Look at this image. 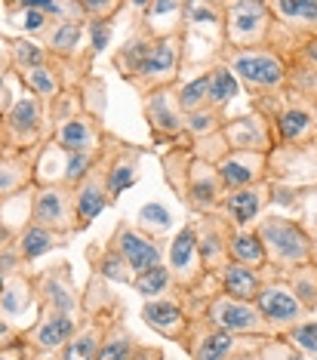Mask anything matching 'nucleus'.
<instances>
[{
  "label": "nucleus",
  "instance_id": "f257e3e1",
  "mask_svg": "<svg viewBox=\"0 0 317 360\" xmlns=\"http://www.w3.org/2000/svg\"><path fill=\"white\" fill-rule=\"evenodd\" d=\"M160 169H164V182L169 185V191L176 194L179 203H182L191 216L219 212L225 188L219 182L216 167L194 158V151L185 142L160 151Z\"/></svg>",
  "mask_w": 317,
  "mask_h": 360
},
{
  "label": "nucleus",
  "instance_id": "f03ea898",
  "mask_svg": "<svg viewBox=\"0 0 317 360\" xmlns=\"http://www.w3.org/2000/svg\"><path fill=\"white\" fill-rule=\"evenodd\" d=\"M268 185L271 207L302 210L305 200L317 194V142L274 145L268 154Z\"/></svg>",
  "mask_w": 317,
  "mask_h": 360
},
{
  "label": "nucleus",
  "instance_id": "7ed1b4c3",
  "mask_svg": "<svg viewBox=\"0 0 317 360\" xmlns=\"http://www.w3.org/2000/svg\"><path fill=\"white\" fill-rule=\"evenodd\" d=\"M213 62H222L238 77V84L247 93L250 102L287 93V59L274 53L271 46H262V50H231V46L219 44L213 50Z\"/></svg>",
  "mask_w": 317,
  "mask_h": 360
},
{
  "label": "nucleus",
  "instance_id": "20e7f679",
  "mask_svg": "<svg viewBox=\"0 0 317 360\" xmlns=\"http://www.w3.org/2000/svg\"><path fill=\"white\" fill-rule=\"evenodd\" d=\"M256 237L262 240L268 271L271 277L287 274L299 265L314 262V234L311 228H305L299 219L287 216V212H265L256 222Z\"/></svg>",
  "mask_w": 317,
  "mask_h": 360
},
{
  "label": "nucleus",
  "instance_id": "39448f33",
  "mask_svg": "<svg viewBox=\"0 0 317 360\" xmlns=\"http://www.w3.org/2000/svg\"><path fill=\"white\" fill-rule=\"evenodd\" d=\"M225 25L222 46L231 50H262L271 46V13L265 0H222Z\"/></svg>",
  "mask_w": 317,
  "mask_h": 360
},
{
  "label": "nucleus",
  "instance_id": "423d86ee",
  "mask_svg": "<svg viewBox=\"0 0 317 360\" xmlns=\"http://www.w3.org/2000/svg\"><path fill=\"white\" fill-rule=\"evenodd\" d=\"M145 154H148V145H136L115 133L105 136L102 148L96 151V169L105 179V191L111 198V207L120 200V194L139 182V167Z\"/></svg>",
  "mask_w": 317,
  "mask_h": 360
},
{
  "label": "nucleus",
  "instance_id": "0eeeda50",
  "mask_svg": "<svg viewBox=\"0 0 317 360\" xmlns=\"http://www.w3.org/2000/svg\"><path fill=\"white\" fill-rule=\"evenodd\" d=\"M271 13V50L292 59L308 37L317 34V0H265Z\"/></svg>",
  "mask_w": 317,
  "mask_h": 360
},
{
  "label": "nucleus",
  "instance_id": "6e6552de",
  "mask_svg": "<svg viewBox=\"0 0 317 360\" xmlns=\"http://www.w3.org/2000/svg\"><path fill=\"white\" fill-rule=\"evenodd\" d=\"M28 222L40 228H50L56 234L77 237V210H75V188L50 182V185H34L28 191Z\"/></svg>",
  "mask_w": 317,
  "mask_h": 360
},
{
  "label": "nucleus",
  "instance_id": "1a4fd4ad",
  "mask_svg": "<svg viewBox=\"0 0 317 360\" xmlns=\"http://www.w3.org/2000/svg\"><path fill=\"white\" fill-rule=\"evenodd\" d=\"M4 133L10 148L34 151L50 142V117H46V105L22 89L15 96L13 108L4 114Z\"/></svg>",
  "mask_w": 317,
  "mask_h": 360
},
{
  "label": "nucleus",
  "instance_id": "9d476101",
  "mask_svg": "<svg viewBox=\"0 0 317 360\" xmlns=\"http://www.w3.org/2000/svg\"><path fill=\"white\" fill-rule=\"evenodd\" d=\"M37 311L65 317H84V290H77L71 262H53L50 268L34 271Z\"/></svg>",
  "mask_w": 317,
  "mask_h": 360
},
{
  "label": "nucleus",
  "instance_id": "9b49d317",
  "mask_svg": "<svg viewBox=\"0 0 317 360\" xmlns=\"http://www.w3.org/2000/svg\"><path fill=\"white\" fill-rule=\"evenodd\" d=\"M185 46H188V34L167 37V40H154L148 59L139 68V75L129 86L142 96L154 93V89L176 86L182 80V65H185Z\"/></svg>",
  "mask_w": 317,
  "mask_h": 360
},
{
  "label": "nucleus",
  "instance_id": "f8f14e48",
  "mask_svg": "<svg viewBox=\"0 0 317 360\" xmlns=\"http://www.w3.org/2000/svg\"><path fill=\"white\" fill-rule=\"evenodd\" d=\"M203 321L213 326V330L238 335V339H274L271 326L262 321L256 302H240V299L225 296V292H216L209 299Z\"/></svg>",
  "mask_w": 317,
  "mask_h": 360
},
{
  "label": "nucleus",
  "instance_id": "ddd939ff",
  "mask_svg": "<svg viewBox=\"0 0 317 360\" xmlns=\"http://www.w3.org/2000/svg\"><path fill=\"white\" fill-rule=\"evenodd\" d=\"M142 117L148 124L151 145L173 148V145L185 142V111L179 108L176 86H164L142 96Z\"/></svg>",
  "mask_w": 317,
  "mask_h": 360
},
{
  "label": "nucleus",
  "instance_id": "4468645a",
  "mask_svg": "<svg viewBox=\"0 0 317 360\" xmlns=\"http://www.w3.org/2000/svg\"><path fill=\"white\" fill-rule=\"evenodd\" d=\"M256 308H259V314H262V321L271 326L274 335H287L292 326L314 317L280 277H265L262 290H259V296H256Z\"/></svg>",
  "mask_w": 317,
  "mask_h": 360
},
{
  "label": "nucleus",
  "instance_id": "2eb2a0df",
  "mask_svg": "<svg viewBox=\"0 0 317 360\" xmlns=\"http://www.w3.org/2000/svg\"><path fill=\"white\" fill-rule=\"evenodd\" d=\"M108 243L124 256V262L136 277L148 274L151 268H157L167 262V243L154 240L151 234H145L142 228H136V222H129V219H117Z\"/></svg>",
  "mask_w": 317,
  "mask_h": 360
},
{
  "label": "nucleus",
  "instance_id": "dca6fc26",
  "mask_svg": "<svg viewBox=\"0 0 317 360\" xmlns=\"http://www.w3.org/2000/svg\"><path fill=\"white\" fill-rule=\"evenodd\" d=\"M139 317L145 321V326H151V330L160 335V339L176 342L185 354H191V339H194V330H198V321H194L173 296L142 302Z\"/></svg>",
  "mask_w": 317,
  "mask_h": 360
},
{
  "label": "nucleus",
  "instance_id": "f3484780",
  "mask_svg": "<svg viewBox=\"0 0 317 360\" xmlns=\"http://www.w3.org/2000/svg\"><path fill=\"white\" fill-rule=\"evenodd\" d=\"M222 139L228 145V151H247V154H271V148L278 145L271 120L253 108L231 114L222 124Z\"/></svg>",
  "mask_w": 317,
  "mask_h": 360
},
{
  "label": "nucleus",
  "instance_id": "a211bd4d",
  "mask_svg": "<svg viewBox=\"0 0 317 360\" xmlns=\"http://www.w3.org/2000/svg\"><path fill=\"white\" fill-rule=\"evenodd\" d=\"M46 148V145H44ZM44 148L34 151H19L6 148L0 151V203H10L22 194H28L37 185V167Z\"/></svg>",
  "mask_w": 317,
  "mask_h": 360
},
{
  "label": "nucleus",
  "instance_id": "6ab92c4d",
  "mask_svg": "<svg viewBox=\"0 0 317 360\" xmlns=\"http://www.w3.org/2000/svg\"><path fill=\"white\" fill-rule=\"evenodd\" d=\"M139 25L154 40H167L188 34V0H151V4H133Z\"/></svg>",
  "mask_w": 317,
  "mask_h": 360
},
{
  "label": "nucleus",
  "instance_id": "aec40b11",
  "mask_svg": "<svg viewBox=\"0 0 317 360\" xmlns=\"http://www.w3.org/2000/svg\"><path fill=\"white\" fill-rule=\"evenodd\" d=\"M194 219V231H198V250L203 259L207 274H213L219 281L222 268L231 262L228 256V237H231V222L222 212H209V216H191Z\"/></svg>",
  "mask_w": 317,
  "mask_h": 360
},
{
  "label": "nucleus",
  "instance_id": "412c9836",
  "mask_svg": "<svg viewBox=\"0 0 317 360\" xmlns=\"http://www.w3.org/2000/svg\"><path fill=\"white\" fill-rule=\"evenodd\" d=\"M108 133L111 129L105 120H96L93 114L80 111L71 120H65L62 127L53 129L50 145H56V148L65 151V154H96L102 148V142Z\"/></svg>",
  "mask_w": 317,
  "mask_h": 360
},
{
  "label": "nucleus",
  "instance_id": "4be33fe9",
  "mask_svg": "<svg viewBox=\"0 0 317 360\" xmlns=\"http://www.w3.org/2000/svg\"><path fill=\"white\" fill-rule=\"evenodd\" d=\"M84 37H86V19H71V22H53V25L37 37V44L44 46L53 59H59L65 65H86V68H93L96 59H89Z\"/></svg>",
  "mask_w": 317,
  "mask_h": 360
},
{
  "label": "nucleus",
  "instance_id": "5701e85b",
  "mask_svg": "<svg viewBox=\"0 0 317 360\" xmlns=\"http://www.w3.org/2000/svg\"><path fill=\"white\" fill-rule=\"evenodd\" d=\"M34 314L37 317V286H34V271L31 268H19V271L4 277V290H0V317L10 323L22 326V317ZM25 330V326H22Z\"/></svg>",
  "mask_w": 317,
  "mask_h": 360
},
{
  "label": "nucleus",
  "instance_id": "b1692460",
  "mask_svg": "<svg viewBox=\"0 0 317 360\" xmlns=\"http://www.w3.org/2000/svg\"><path fill=\"white\" fill-rule=\"evenodd\" d=\"M219 182L225 194L240 191V188H253L268 182V154H247V151H228L216 163Z\"/></svg>",
  "mask_w": 317,
  "mask_h": 360
},
{
  "label": "nucleus",
  "instance_id": "393cba45",
  "mask_svg": "<svg viewBox=\"0 0 317 360\" xmlns=\"http://www.w3.org/2000/svg\"><path fill=\"white\" fill-rule=\"evenodd\" d=\"M268 207H271V185L262 182L253 188H240V191H228L222 198L219 212L234 228H256V222L268 212Z\"/></svg>",
  "mask_w": 317,
  "mask_h": 360
},
{
  "label": "nucleus",
  "instance_id": "a878e982",
  "mask_svg": "<svg viewBox=\"0 0 317 360\" xmlns=\"http://www.w3.org/2000/svg\"><path fill=\"white\" fill-rule=\"evenodd\" d=\"M154 46V37H148V31H145L139 22H133V28H129V34L120 40V46L115 53H111V65H115V71L120 75L124 84H133L136 75H139V68L145 65Z\"/></svg>",
  "mask_w": 317,
  "mask_h": 360
},
{
  "label": "nucleus",
  "instance_id": "bb28decb",
  "mask_svg": "<svg viewBox=\"0 0 317 360\" xmlns=\"http://www.w3.org/2000/svg\"><path fill=\"white\" fill-rule=\"evenodd\" d=\"M108 207H111V198H108V191H105V179L99 176V169L93 167V173H89L84 182L75 188L77 228L80 231H86V228L93 225V219H99Z\"/></svg>",
  "mask_w": 317,
  "mask_h": 360
},
{
  "label": "nucleus",
  "instance_id": "cd10ccee",
  "mask_svg": "<svg viewBox=\"0 0 317 360\" xmlns=\"http://www.w3.org/2000/svg\"><path fill=\"white\" fill-rule=\"evenodd\" d=\"M86 262H89V274L102 277L108 283H120V286H129L133 290V281L136 274L129 271V265L124 262V256L111 247L108 240L102 243H89L86 247Z\"/></svg>",
  "mask_w": 317,
  "mask_h": 360
},
{
  "label": "nucleus",
  "instance_id": "c85d7f7f",
  "mask_svg": "<svg viewBox=\"0 0 317 360\" xmlns=\"http://www.w3.org/2000/svg\"><path fill=\"white\" fill-rule=\"evenodd\" d=\"M247 339H238V335H228L222 330H213L207 321L198 323L194 330V339H191V360H225L231 357Z\"/></svg>",
  "mask_w": 317,
  "mask_h": 360
},
{
  "label": "nucleus",
  "instance_id": "c756f323",
  "mask_svg": "<svg viewBox=\"0 0 317 360\" xmlns=\"http://www.w3.org/2000/svg\"><path fill=\"white\" fill-rule=\"evenodd\" d=\"M68 243H71V237L56 234V231H50V228H40L34 222H25L22 231H19L15 247H19V256H22L25 265H34L37 259L50 256V252H56V250H65Z\"/></svg>",
  "mask_w": 317,
  "mask_h": 360
},
{
  "label": "nucleus",
  "instance_id": "7c9ffc66",
  "mask_svg": "<svg viewBox=\"0 0 317 360\" xmlns=\"http://www.w3.org/2000/svg\"><path fill=\"white\" fill-rule=\"evenodd\" d=\"M4 15L19 31V37H31V40H37L53 25V19L44 13V0H6Z\"/></svg>",
  "mask_w": 317,
  "mask_h": 360
},
{
  "label": "nucleus",
  "instance_id": "2f4dec72",
  "mask_svg": "<svg viewBox=\"0 0 317 360\" xmlns=\"http://www.w3.org/2000/svg\"><path fill=\"white\" fill-rule=\"evenodd\" d=\"M265 277H268L265 271H253V268H247V265L228 262V265L222 268V274H219V292H225V296H231V299H240V302H256Z\"/></svg>",
  "mask_w": 317,
  "mask_h": 360
},
{
  "label": "nucleus",
  "instance_id": "473e14b6",
  "mask_svg": "<svg viewBox=\"0 0 317 360\" xmlns=\"http://www.w3.org/2000/svg\"><path fill=\"white\" fill-rule=\"evenodd\" d=\"M228 256H231V262L253 268V271H268V259H265L262 240L256 237L253 228H231Z\"/></svg>",
  "mask_w": 317,
  "mask_h": 360
},
{
  "label": "nucleus",
  "instance_id": "72a5a7b5",
  "mask_svg": "<svg viewBox=\"0 0 317 360\" xmlns=\"http://www.w3.org/2000/svg\"><path fill=\"white\" fill-rule=\"evenodd\" d=\"M207 77H209V108L219 111V114H228V105L240 96L238 77H234L222 62H209Z\"/></svg>",
  "mask_w": 317,
  "mask_h": 360
},
{
  "label": "nucleus",
  "instance_id": "f704fd0d",
  "mask_svg": "<svg viewBox=\"0 0 317 360\" xmlns=\"http://www.w3.org/2000/svg\"><path fill=\"white\" fill-rule=\"evenodd\" d=\"M142 342L129 333L124 314H117L115 321L108 323V333H105V342H102L99 357L96 360H133V354H136V348Z\"/></svg>",
  "mask_w": 317,
  "mask_h": 360
},
{
  "label": "nucleus",
  "instance_id": "c9c22d12",
  "mask_svg": "<svg viewBox=\"0 0 317 360\" xmlns=\"http://www.w3.org/2000/svg\"><path fill=\"white\" fill-rule=\"evenodd\" d=\"M6 44V50H10V65L13 71H25V68H37V65H46L53 59L50 53L44 50V46L37 44V40L31 37H19V34H0Z\"/></svg>",
  "mask_w": 317,
  "mask_h": 360
},
{
  "label": "nucleus",
  "instance_id": "e433bc0d",
  "mask_svg": "<svg viewBox=\"0 0 317 360\" xmlns=\"http://www.w3.org/2000/svg\"><path fill=\"white\" fill-rule=\"evenodd\" d=\"M278 277L290 286L292 292H296V299L302 302L311 314H317V262L299 265V268H292V271H287V274H278Z\"/></svg>",
  "mask_w": 317,
  "mask_h": 360
},
{
  "label": "nucleus",
  "instance_id": "4c0bfd02",
  "mask_svg": "<svg viewBox=\"0 0 317 360\" xmlns=\"http://www.w3.org/2000/svg\"><path fill=\"white\" fill-rule=\"evenodd\" d=\"M176 99H179V108H182L185 114L209 108V77H207V68H203L198 77H191V80H179V84H176Z\"/></svg>",
  "mask_w": 317,
  "mask_h": 360
},
{
  "label": "nucleus",
  "instance_id": "58836bf2",
  "mask_svg": "<svg viewBox=\"0 0 317 360\" xmlns=\"http://www.w3.org/2000/svg\"><path fill=\"white\" fill-rule=\"evenodd\" d=\"M136 228H142L145 234H151L154 240L164 243L167 237H173V216H169L167 207H160V203H145V207L136 212Z\"/></svg>",
  "mask_w": 317,
  "mask_h": 360
},
{
  "label": "nucleus",
  "instance_id": "ea45409f",
  "mask_svg": "<svg viewBox=\"0 0 317 360\" xmlns=\"http://www.w3.org/2000/svg\"><path fill=\"white\" fill-rule=\"evenodd\" d=\"M133 292H139L142 302L173 296V277H169L167 262H164V265H157V268H151L148 274H139V277H136V281H133Z\"/></svg>",
  "mask_w": 317,
  "mask_h": 360
},
{
  "label": "nucleus",
  "instance_id": "a19ab883",
  "mask_svg": "<svg viewBox=\"0 0 317 360\" xmlns=\"http://www.w3.org/2000/svg\"><path fill=\"white\" fill-rule=\"evenodd\" d=\"M228 120V114H219L213 108H203L194 114H185V142H198V139L216 136L222 124Z\"/></svg>",
  "mask_w": 317,
  "mask_h": 360
},
{
  "label": "nucleus",
  "instance_id": "79ce46f5",
  "mask_svg": "<svg viewBox=\"0 0 317 360\" xmlns=\"http://www.w3.org/2000/svg\"><path fill=\"white\" fill-rule=\"evenodd\" d=\"M287 89L292 96L317 102V68H311V65H305L299 59H290L287 62Z\"/></svg>",
  "mask_w": 317,
  "mask_h": 360
},
{
  "label": "nucleus",
  "instance_id": "37998d69",
  "mask_svg": "<svg viewBox=\"0 0 317 360\" xmlns=\"http://www.w3.org/2000/svg\"><path fill=\"white\" fill-rule=\"evenodd\" d=\"M77 89H80V102H84V111L93 114L96 120H105V111H108V89H105V80L93 71V75H89Z\"/></svg>",
  "mask_w": 317,
  "mask_h": 360
},
{
  "label": "nucleus",
  "instance_id": "c03bdc74",
  "mask_svg": "<svg viewBox=\"0 0 317 360\" xmlns=\"http://www.w3.org/2000/svg\"><path fill=\"white\" fill-rule=\"evenodd\" d=\"M129 6L133 4H124V0H80L86 22H108V25H115V19Z\"/></svg>",
  "mask_w": 317,
  "mask_h": 360
},
{
  "label": "nucleus",
  "instance_id": "a18cd8bd",
  "mask_svg": "<svg viewBox=\"0 0 317 360\" xmlns=\"http://www.w3.org/2000/svg\"><path fill=\"white\" fill-rule=\"evenodd\" d=\"M256 360H305V354L296 345H290L283 335H274V339H259Z\"/></svg>",
  "mask_w": 317,
  "mask_h": 360
},
{
  "label": "nucleus",
  "instance_id": "49530a36",
  "mask_svg": "<svg viewBox=\"0 0 317 360\" xmlns=\"http://www.w3.org/2000/svg\"><path fill=\"white\" fill-rule=\"evenodd\" d=\"M283 339H287L290 345H296L305 357H317V314L308 317V321H302L299 326H292Z\"/></svg>",
  "mask_w": 317,
  "mask_h": 360
},
{
  "label": "nucleus",
  "instance_id": "de8ad7c7",
  "mask_svg": "<svg viewBox=\"0 0 317 360\" xmlns=\"http://www.w3.org/2000/svg\"><path fill=\"white\" fill-rule=\"evenodd\" d=\"M111 31H115V25H108V22H86V34H89L86 53H89V59H96V56L111 44Z\"/></svg>",
  "mask_w": 317,
  "mask_h": 360
},
{
  "label": "nucleus",
  "instance_id": "09e8293b",
  "mask_svg": "<svg viewBox=\"0 0 317 360\" xmlns=\"http://www.w3.org/2000/svg\"><path fill=\"white\" fill-rule=\"evenodd\" d=\"M10 77H13V65L10 62H0V117H4V114L13 108V102H15Z\"/></svg>",
  "mask_w": 317,
  "mask_h": 360
},
{
  "label": "nucleus",
  "instance_id": "8fccbe9b",
  "mask_svg": "<svg viewBox=\"0 0 317 360\" xmlns=\"http://www.w3.org/2000/svg\"><path fill=\"white\" fill-rule=\"evenodd\" d=\"M15 342H22V326H15V323L6 321V317H0V351L13 348Z\"/></svg>",
  "mask_w": 317,
  "mask_h": 360
},
{
  "label": "nucleus",
  "instance_id": "3c124183",
  "mask_svg": "<svg viewBox=\"0 0 317 360\" xmlns=\"http://www.w3.org/2000/svg\"><path fill=\"white\" fill-rule=\"evenodd\" d=\"M256 345H259V339H247L231 357H225V360H256Z\"/></svg>",
  "mask_w": 317,
  "mask_h": 360
},
{
  "label": "nucleus",
  "instance_id": "603ef678",
  "mask_svg": "<svg viewBox=\"0 0 317 360\" xmlns=\"http://www.w3.org/2000/svg\"><path fill=\"white\" fill-rule=\"evenodd\" d=\"M133 360H164V348H157V345H139L136 348V354Z\"/></svg>",
  "mask_w": 317,
  "mask_h": 360
},
{
  "label": "nucleus",
  "instance_id": "864d4df0",
  "mask_svg": "<svg viewBox=\"0 0 317 360\" xmlns=\"http://www.w3.org/2000/svg\"><path fill=\"white\" fill-rule=\"evenodd\" d=\"M0 360H28V351L22 342H15L13 348H6V351H0Z\"/></svg>",
  "mask_w": 317,
  "mask_h": 360
},
{
  "label": "nucleus",
  "instance_id": "5fc2aeb1",
  "mask_svg": "<svg viewBox=\"0 0 317 360\" xmlns=\"http://www.w3.org/2000/svg\"><path fill=\"white\" fill-rule=\"evenodd\" d=\"M311 234H314V262H317V228H311Z\"/></svg>",
  "mask_w": 317,
  "mask_h": 360
},
{
  "label": "nucleus",
  "instance_id": "6e6d98bb",
  "mask_svg": "<svg viewBox=\"0 0 317 360\" xmlns=\"http://www.w3.org/2000/svg\"><path fill=\"white\" fill-rule=\"evenodd\" d=\"M0 290H4V271H0Z\"/></svg>",
  "mask_w": 317,
  "mask_h": 360
},
{
  "label": "nucleus",
  "instance_id": "4d7b16f0",
  "mask_svg": "<svg viewBox=\"0 0 317 360\" xmlns=\"http://www.w3.org/2000/svg\"><path fill=\"white\" fill-rule=\"evenodd\" d=\"M314 228H317V219H314Z\"/></svg>",
  "mask_w": 317,
  "mask_h": 360
}]
</instances>
